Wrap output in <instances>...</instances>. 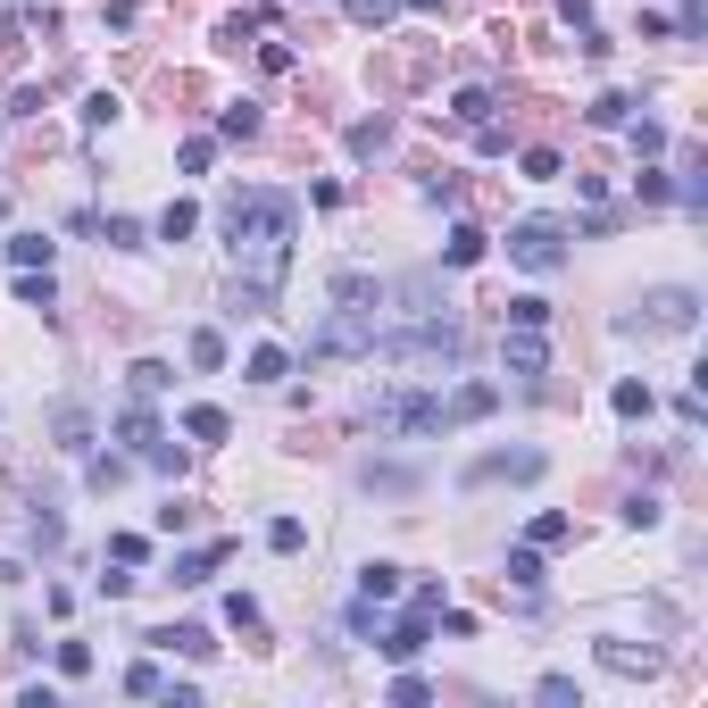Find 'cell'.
<instances>
[{
    "mask_svg": "<svg viewBox=\"0 0 708 708\" xmlns=\"http://www.w3.org/2000/svg\"><path fill=\"white\" fill-rule=\"evenodd\" d=\"M58 450H75V459L93 450V417H84V409H58Z\"/></svg>",
    "mask_w": 708,
    "mask_h": 708,
    "instance_id": "7402d4cb",
    "label": "cell"
},
{
    "mask_svg": "<svg viewBox=\"0 0 708 708\" xmlns=\"http://www.w3.org/2000/svg\"><path fill=\"white\" fill-rule=\"evenodd\" d=\"M625 109H634L625 93H600V100H592V126H625Z\"/></svg>",
    "mask_w": 708,
    "mask_h": 708,
    "instance_id": "836d02e7",
    "label": "cell"
},
{
    "mask_svg": "<svg viewBox=\"0 0 708 708\" xmlns=\"http://www.w3.org/2000/svg\"><path fill=\"white\" fill-rule=\"evenodd\" d=\"M342 9H351L358 25H391V18H400V0H342Z\"/></svg>",
    "mask_w": 708,
    "mask_h": 708,
    "instance_id": "f546056e",
    "label": "cell"
},
{
    "mask_svg": "<svg viewBox=\"0 0 708 708\" xmlns=\"http://www.w3.org/2000/svg\"><path fill=\"white\" fill-rule=\"evenodd\" d=\"M184 433H192V442H225L234 417H225V409H184Z\"/></svg>",
    "mask_w": 708,
    "mask_h": 708,
    "instance_id": "d6986e66",
    "label": "cell"
},
{
    "mask_svg": "<svg viewBox=\"0 0 708 708\" xmlns=\"http://www.w3.org/2000/svg\"><path fill=\"white\" fill-rule=\"evenodd\" d=\"M208 159H217V142H208V133H201V142H184V175H208Z\"/></svg>",
    "mask_w": 708,
    "mask_h": 708,
    "instance_id": "60d3db41",
    "label": "cell"
},
{
    "mask_svg": "<svg viewBox=\"0 0 708 708\" xmlns=\"http://www.w3.org/2000/svg\"><path fill=\"white\" fill-rule=\"evenodd\" d=\"M375 342H384V309H334V318L309 334V358H375Z\"/></svg>",
    "mask_w": 708,
    "mask_h": 708,
    "instance_id": "7a4b0ae2",
    "label": "cell"
},
{
    "mask_svg": "<svg viewBox=\"0 0 708 708\" xmlns=\"http://www.w3.org/2000/svg\"><path fill=\"white\" fill-rule=\"evenodd\" d=\"M375 417H384V426H400V433H442V426H450V409L433 400V391H409V400H384Z\"/></svg>",
    "mask_w": 708,
    "mask_h": 708,
    "instance_id": "8992f818",
    "label": "cell"
},
{
    "mask_svg": "<svg viewBox=\"0 0 708 708\" xmlns=\"http://www.w3.org/2000/svg\"><path fill=\"white\" fill-rule=\"evenodd\" d=\"M334 300L342 309H384V283L375 276H334Z\"/></svg>",
    "mask_w": 708,
    "mask_h": 708,
    "instance_id": "9a60e30c",
    "label": "cell"
},
{
    "mask_svg": "<svg viewBox=\"0 0 708 708\" xmlns=\"http://www.w3.org/2000/svg\"><path fill=\"white\" fill-rule=\"evenodd\" d=\"M508 325H550V300H541V292H525V300H508Z\"/></svg>",
    "mask_w": 708,
    "mask_h": 708,
    "instance_id": "1f68e13d",
    "label": "cell"
},
{
    "mask_svg": "<svg viewBox=\"0 0 708 708\" xmlns=\"http://www.w3.org/2000/svg\"><path fill=\"white\" fill-rule=\"evenodd\" d=\"M117 442H126L133 459L168 466V475H175V466H184V459H175V442H168V433H159V417H150V409H126V417H117Z\"/></svg>",
    "mask_w": 708,
    "mask_h": 708,
    "instance_id": "5b68a950",
    "label": "cell"
},
{
    "mask_svg": "<svg viewBox=\"0 0 708 708\" xmlns=\"http://www.w3.org/2000/svg\"><path fill=\"white\" fill-rule=\"evenodd\" d=\"M508 259L534 267V276H550V267H567V234L550 217H525V225H508Z\"/></svg>",
    "mask_w": 708,
    "mask_h": 708,
    "instance_id": "3957f363",
    "label": "cell"
},
{
    "mask_svg": "<svg viewBox=\"0 0 708 708\" xmlns=\"http://www.w3.org/2000/svg\"><path fill=\"white\" fill-rule=\"evenodd\" d=\"M259 126H267V117H259V100H234V109H217V133H225V142H250Z\"/></svg>",
    "mask_w": 708,
    "mask_h": 708,
    "instance_id": "4fadbf2b",
    "label": "cell"
},
{
    "mask_svg": "<svg viewBox=\"0 0 708 708\" xmlns=\"http://www.w3.org/2000/svg\"><path fill=\"white\" fill-rule=\"evenodd\" d=\"M109 559H117V567H142V559H150V541H142V534H117V541H109Z\"/></svg>",
    "mask_w": 708,
    "mask_h": 708,
    "instance_id": "e575fe53",
    "label": "cell"
},
{
    "mask_svg": "<svg viewBox=\"0 0 708 708\" xmlns=\"http://www.w3.org/2000/svg\"><path fill=\"white\" fill-rule=\"evenodd\" d=\"M450 109H459V117H466V126H484V117H492V93H484V84H466V93H459V100H450Z\"/></svg>",
    "mask_w": 708,
    "mask_h": 708,
    "instance_id": "4dcf8cb0",
    "label": "cell"
},
{
    "mask_svg": "<svg viewBox=\"0 0 708 708\" xmlns=\"http://www.w3.org/2000/svg\"><path fill=\"white\" fill-rule=\"evenodd\" d=\"M133 400H159V391H168V358H133Z\"/></svg>",
    "mask_w": 708,
    "mask_h": 708,
    "instance_id": "ffe728a7",
    "label": "cell"
},
{
    "mask_svg": "<svg viewBox=\"0 0 708 708\" xmlns=\"http://www.w3.org/2000/svg\"><path fill=\"white\" fill-rule=\"evenodd\" d=\"M192 225H201V208H192V201H168V208H159V243H184Z\"/></svg>",
    "mask_w": 708,
    "mask_h": 708,
    "instance_id": "603a6c76",
    "label": "cell"
},
{
    "mask_svg": "<svg viewBox=\"0 0 708 708\" xmlns=\"http://www.w3.org/2000/svg\"><path fill=\"white\" fill-rule=\"evenodd\" d=\"M484 250H492V234H484V225H459V234L442 243V259H450V267H475Z\"/></svg>",
    "mask_w": 708,
    "mask_h": 708,
    "instance_id": "7c38bea8",
    "label": "cell"
},
{
    "mask_svg": "<svg viewBox=\"0 0 708 708\" xmlns=\"http://www.w3.org/2000/svg\"><path fill=\"white\" fill-rule=\"evenodd\" d=\"M508 583H517V592H541V550L534 541H525V550H508V567H501Z\"/></svg>",
    "mask_w": 708,
    "mask_h": 708,
    "instance_id": "2e32d148",
    "label": "cell"
},
{
    "mask_svg": "<svg viewBox=\"0 0 708 708\" xmlns=\"http://www.w3.org/2000/svg\"><path fill=\"white\" fill-rule=\"evenodd\" d=\"M9 259L18 267H51V243H42V234H9Z\"/></svg>",
    "mask_w": 708,
    "mask_h": 708,
    "instance_id": "4316f807",
    "label": "cell"
},
{
    "mask_svg": "<svg viewBox=\"0 0 708 708\" xmlns=\"http://www.w3.org/2000/svg\"><path fill=\"white\" fill-rule=\"evenodd\" d=\"M501 367L508 375H550V342H541V325H508V334H501Z\"/></svg>",
    "mask_w": 708,
    "mask_h": 708,
    "instance_id": "52a82bcc",
    "label": "cell"
},
{
    "mask_svg": "<svg viewBox=\"0 0 708 708\" xmlns=\"http://www.w3.org/2000/svg\"><path fill=\"white\" fill-rule=\"evenodd\" d=\"M609 400H616V417H651V409H658V400H651V384H642V375H625V384H616Z\"/></svg>",
    "mask_w": 708,
    "mask_h": 708,
    "instance_id": "44dd1931",
    "label": "cell"
},
{
    "mask_svg": "<svg viewBox=\"0 0 708 708\" xmlns=\"http://www.w3.org/2000/svg\"><path fill=\"white\" fill-rule=\"evenodd\" d=\"M675 34H684V42H700V34H708V9H700V0H684V18H675Z\"/></svg>",
    "mask_w": 708,
    "mask_h": 708,
    "instance_id": "f35d334b",
    "label": "cell"
},
{
    "mask_svg": "<svg viewBox=\"0 0 708 708\" xmlns=\"http://www.w3.org/2000/svg\"><path fill=\"white\" fill-rule=\"evenodd\" d=\"M625 325H651V334H691V325H700V292H691V283H658V292L642 300V318H625Z\"/></svg>",
    "mask_w": 708,
    "mask_h": 708,
    "instance_id": "277c9868",
    "label": "cell"
},
{
    "mask_svg": "<svg viewBox=\"0 0 708 708\" xmlns=\"http://www.w3.org/2000/svg\"><path fill=\"white\" fill-rule=\"evenodd\" d=\"M567 534H576V525H567L559 508H541V517H534V534H525V541H534V550H559Z\"/></svg>",
    "mask_w": 708,
    "mask_h": 708,
    "instance_id": "d4e9b609",
    "label": "cell"
},
{
    "mask_svg": "<svg viewBox=\"0 0 708 708\" xmlns=\"http://www.w3.org/2000/svg\"><path fill=\"white\" fill-rule=\"evenodd\" d=\"M616 517H625V525H642V534H651V525H658V501H651V492H634V501L616 508Z\"/></svg>",
    "mask_w": 708,
    "mask_h": 708,
    "instance_id": "d590c367",
    "label": "cell"
},
{
    "mask_svg": "<svg viewBox=\"0 0 708 708\" xmlns=\"http://www.w3.org/2000/svg\"><path fill=\"white\" fill-rule=\"evenodd\" d=\"M600 667H609V675H651L658 658L651 651H625V642H600Z\"/></svg>",
    "mask_w": 708,
    "mask_h": 708,
    "instance_id": "ac0fdd59",
    "label": "cell"
},
{
    "mask_svg": "<svg viewBox=\"0 0 708 708\" xmlns=\"http://www.w3.org/2000/svg\"><path fill=\"white\" fill-rule=\"evenodd\" d=\"M292 234H300V201L292 192H243L225 208V250H234V276H243L250 309H267L292 267Z\"/></svg>",
    "mask_w": 708,
    "mask_h": 708,
    "instance_id": "6da1fadb",
    "label": "cell"
},
{
    "mask_svg": "<svg viewBox=\"0 0 708 708\" xmlns=\"http://www.w3.org/2000/svg\"><path fill=\"white\" fill-rule=\"evenodd\" d=\"M243 375H250V384H283V375H292V351H276V342H259Z\"/></svg>",
    "mask_w": 708,
    "mask_h": 708,
    "instance_id": "5bb4252c",
    "label": "cell"
},
{
    "mask_svg": "<svg viewBox=\"0 0 708 708\" xmlns=\"http://www.w3.org/2000/svg\"><path fill=\"white\" fill-rule=\"evenodd\" d=\"M18 300H25V309H51V267H25V276H18Z\"/></svg>",
    "mask_w": 708,
    "mask_h": 708,
    "instance_id": "484cf974",
    "label": "cell"
},
{
    "mask_svg": "<svg viewBox=\"0 0 708 708\" xmlns=\"http://www.w3.org/2000/svg\"><path fill=\"white\" fill-rule=\"evenodd\" d=\"M300 541H309V534H300V517H276V525H267V550H300Z\"/></svg>",
    "mask_w": 708,
    "mask_h": 708,
    "instance_id": "8d00e7d4",
    "label": "cell"
},
{
    "mask_svg": "<svg viewBox=\"0 0 708 708\" xmlns=\"http://www.w3.org/2000/svg\"><path fill=\"white\" fill-rule=\"evenodd\" d=\"M109 250H142V225H133V217H109Z\"/></svg>",
    "mask_w": 708,
    "mask_h": 708,
    "instance_id": "ab89813d",
    "label": "cell"
},
{
    "mask_svg": "<svg viewBox=\"0 0 708 708\" xmlns=\"http://www.w3.org/2000/svg\"><path fill=\"white\" fill-rule=\"evenodd\" d=\"M150 642H159V651H184V658H208V651H217V642H208V625H159Z\"/></svg>",
    "mask_w": 708,
    "mask_h": 708,
    "instance_id": "8fae6325",
    "label": "cell"
},
{
    "mask_svg": "<svg viewBox=\"0 0 708 708\" xmlns=\"http://www.w3.org/2000/svg\"><path fill=\"white\" fill-rule=\"evenodd\" d=\"M192 367H225V334H217V325H201V334H192Z\"/></svg>",
    "mask_w": 708,
    "mask_h": 708,
    "instance_id": "83f0119b",
    "label": "cell"
},
{
    "mask_svg": "<svg viewBox=\"0 0 708 708\" xmlns=\"http://www.w3.org/2000/svg\"><path fill=\"white\" fill-rule=\"evenodd\" d=\"M400 9H442V0H400Z\"/></svg>",
    "mask_w": 708,
    "mask_h": 708,
    "instance_id": "b9f144b4",
    "label": "cell"
},
{
    "mask_svg": "<svg viewBox=\"0 0 708 708\" xmlns=\"http://www.w3.org/2000/svg\"><path fill=\"white\" fill-rule=\"evenodd\" d=\"M534 691H541V700H550V708H576V684H567V675H541Z\"/></svg>",
    "mask_w": 708,
    "mask_h": 708,
    "instance_id": "74e56055",
    "label": "cell"
},
{
    "mask_svg": "<svg viewBox=\"0 0 708 708\" xmlns=\"http://www.w3.org/2000/svg\"><path fill=\"white\" fill-rule=\"evenodd\" d=\"M358 600H400V567H358Z\"/></svg>",
    "mask_w": 708,
    "mask_h": 708,
    "instance_id": "e0dca14e",
    "label": "cell"
},
{
    "mask_svg": "<svg viewBox=\"0 0 708 708\" xmlns=\"http://www.w3.org/2000/svg\"><path fill=\"white\" fill-rule=\"evenodd\" d=\"M492 400H501L492 384H466L459 400H450V426H459V417H492Z\"/></svg>",
    "mask_w": 708,
    "mask_h": 708,
    "instance_id": "cb8c5ba5",
    "label": "cell"
},
{
    "mask_svg": "<svg viewBox=\"0 0 708 708\" xmlns=\"http://www.w3.org/2000/svg\"><path fill=\"white\" fill-rule=\"evenodd\" d=\"M225 559H234V541H208V550H184V559H175V583H208V576H217Z\"/></svg>",
    "mask_w": 708,
    "mask_h": 708,
    "instance_id": "9c48e42d",
    "label": "cell"
},
{
    "mask_svg": "<svg viewBox=\"0 0 708 708\" xmlns=\"http://www.w3.org/2000/svg\"><path fill=\"white\" fill-rule=\"evenodd\" d=\"M492 475H517V484H534V475H541V450H517V459H475V484H492Z\"/></svg>",
    "mask_w": 708,
    "mask_h": 708,
    "instance_id": "30bf717a",
    "label": "cell"
},
{
    "mask_svg": "<svg viewBox=\"0 0 708 708\" xmlns=\"http://www.w3.org/2000/svg\"><path fill=\"white\" fill-rule=\"evenodd\" d=\"M426 625H433V616H426V609H409V616H400V625H391V634H384V642H375V651H384V658H391V667H409V658H417V651H426Z\"/></svg>",
    "mask_w": 708,
    "mask_h": 708,
    "instance_id": "ba28073f",
    "label": "cell"
},
{
    "mask_svg": "<svg viewBox=\"0 0 708 708\" xmlns=\"http://www.w3.org/2000/svg\"><path fill=\"white\" fill-rule=\"evenodd\" d=\"M126 691H133V700H159V691H168V675L142 658V667H126Z\"/></svg>",
    "mask_w": 708,
    "mask_h": 708,
    "instance_id": "f1b7e54d",
    "label": "cell"
},
{
    "mask_svg": "<svg viewBox=\"0 0 708 708\" xmlns=\"http://www.w3.org/2000/svg\"><path fill=\"white\" fill-rule=\"evenodd\" d=\"M391 700H400V708H426L433 691H426V675H391Z\"/></svg>",
    "mask_w": 708,
    "mask_h": 708,
    "instance_id": "d6a6232c",
    "label": "cell"
}]
</instances>
